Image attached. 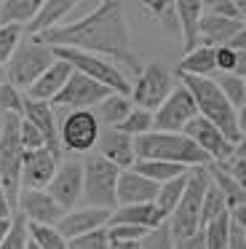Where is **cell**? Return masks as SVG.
<instances>
[{
    "label": "cell",
    "mask_w": 246,
    "mask_h": 249,
    "mask_svg": "<svg viewBox=\"0 0 246 249\" xmlns=\"http://www.w3.org/2000/svg\"><path fill=\"white\" fill-rule=\"evenodd\" d=\"M37 38L48 49H78L86 54L102 56V59L121 62L137 75L142 72L137 54L131 51V33H128L123 3H115V0H105L91 8L86 17L59 24Z\"/></svg>",
    "instance_id": "6da1fadb"
},
{
    "label": "cell",
    "mask_w": 246,
    "mask_h": 249,
    "mask_svg": "<svg viewBox=\"0 0 246 249\" xmlns=\"http://www.w3.org/2000/svg\"><path fill=\"white\" fill-rule=\"evenodd\" d=\"M134 153H137V161H163L185 169H198L211 163V158L185 134L150 131V134H142L134 140Z\"/></svg>",
    "instance_id": "7a4b0ae2"
},
{
    "label": "cell",
    "mask_w": 246,
    "mask_h": 249,
    "mask_svg": "<svg viewBox=\"0 0 246 249\" xmlns=\"http://www.w3.org/2000/svg\"><path fill=\"white\" fill-rule=\"evenodd\" d=\"M179 81L185 83L187 91L195 99L198 115L217 126L233 145H238L241 131H238V121H235V107L225 99V94L219 91L217 81L214 78H193V75H179Z\"/></svg>",
    "instance_id": "3957f363"
},
{
    "label": "cell",
    "mask_w": 246,
    "mask_h": 249,
    "mask_svg": "<svg viewBox=\"0 0 246 249\" xmlns=\"http://www.w3.org/2000/svg\"><path fill=\"white\" fill-rule=\"evenodd\" d=\"M118 177L121 169L115 163H110L107 158L88 156L83 161V206H94V209H107L115 212L118 209Z\"/></svg>",
    "instance_id": "277c9868"
},
{
    "label": "cell",
    "mask_w": 246,
    "mask_h": 249,
    "mask_svg": "<svg viewBox=\"0 0 246 249\" xmlns=\"http://www.w3.org/2000/svg\"><path fill=\"white\" fill-rule=\"evenodd\" d=\"M19 115H3V129H0V188L5 190L11 206H19L21 193V161H24V147L19 142Z\"/></svg>",
    "instance_id": "5b68a950"
},
{
    "label": "cell",
    "mask_w": 246,
    "mask_h": 249,
    "mask_svg": "<svg viewBox=\"0 0 246 249\" xmlns=\"http://www.w3.org/2000/svg\"><path fill=\"white\" fill-rule=\"evenodd\" d=\"M209 185H211V177H209L206 166L190 169V174H187V188L182 193L179 204H176L174 214L169 217L174 238H187V236L201 231V206H203V196H206Z\"/></svg>",
    "instance_id": "8992f818"
},
{
    "label": "cell",
    "mask_w": 246,
    "mask_h": 249,
    "mask_svg": "<svg viewBox=\"0 0 246 249\" xmlns=\"http://www.w3.org/2000/svg\"><path fill=\"white\" fill-rule=\"evenodd\" d=\"M53 56L67 62L75 72H80V75L107 86L112 94H123V97L131 94V81L123 75V70L115 62L102 59V56H94V54H86V51H78V49H53Z\"/></svg>",
    "instance_id": "52a82bcc"
},
{
    "label": "cell",
    "mask_w": 246,
    "mask_h": 249,
    "mask_svg": "<svg viewBox=\"0 0 246 249\" xmlns=\"http://www.w3.org/2000/svg\"><path fill=\"white\" fill-rule=\"evenodd\" d=\"M53 62H56L53 49H48L40 38L21 40L19 49H16V54L11 56V62L5 65V70H8V83L16 86L19 91L21 89L27 91V89H30Z\"/></svg>",
    "instance_id": "ba28073f"
},
{
    "label": "cell",
    "mask_w": 246,
    "mask_h": 249,
    "mask_svg": "<svg viewBox=\"0 0 246 249\" xmlns=\"http://www.w3.org/2000/svg\"><path fill=\"white\" fill-rule=\"evenodd\" d=\"M174 86L176 83H174V78H171V72L166 70L163 65L153 62V65L142 67V72L137 75V81L131 83L128 99H131V105H137V107L155 113V110L166 102V97L174 91Z\"/></svg>",
    "instance_id": "9c48e42d"
},
{
    "label": "cell",
    "mask_w": 246,
    "mask_h": 249,
    "mask_svg": "<svg viewBox=\"0 0 246 249\" xmlns=\"http://www.w3.org/2000/svg\"><path fill=\"white\" fill-rule=\"evenodd\" d=\"M198 115V105L185 83L174 86V91L166 97V102L153 113V131L160 134H182L185 126Z\"/></svg>",
    "instance_id": "30bf717a"
},
{
    "label": "cell",
    "mask_w": 246,
    "mask_h": 249,
    "mask_svg": "<svg viewBox=\"0 0 246 249\" xmlns=\"http://www.w3.org/2000/svg\"><path fill=\"white\" fill-rule=\"evenodd\" d=\"M99 118L91 110H70L59 124V142L62 150L70 153H88L99 142Z\"/></svg>",
    "instance_id": "8fae6325"
},
{
    "label": "cell",
    "mask_w": 246,
    "mask_h": 249,
    "mask_svg": "<svg viewBox=\"0 0 246 249\" xmlns=\"http://www.w3.org/2000/svg\"><path fill=\"white\" fill-rule=\"evenodd\" d=\"M110 94L112 91L107 86L80 75V72H72V78L64 83V89L56 94V99H53L51 105L67 110V113L70 110H88V107H94V105H102Z\"/></svg>",
    "instance_id": "7c38bea8"
},
{
    "label": "cell",
    "mask_w": 246,
    "mask_h": 249,
    "mask_svg": "<svg viewBox=\"0 0 246 249\" xmlns=\"http://www.w3.org/2000/svg\"><path fill=\"white\" fill-rule=\"evenodd\" d=\"M46 193L62 206L64 212L75 209L80 204V196H83V161L78 158H67V161L59 163L56 174H53L51 185L46 188Z\"/></svg>",
    "instance_id": "4fadbf2b"
},
{
    "label": "cell",
    "mask_w": 246,
    "mask_h": 249,
    "mask_svg": "<svg viewBox=\"0 0 246 249\" xmlns=\"http://www.w3.org/2000/svg\"><path fill=\"white\" fill-rule=\"evenodd\" d=\"M182 134L190 137V140L195 142V145L201 147L209 158H211V163H225L228 158L235 156V145H233V142H230L214 124H209L206 118H201V115H195V118L185 126Z\"/></svg>",
    "instance_id": "5bb4252c"
},
{
    "label": "cell",
    "mask_w": 246,
    "mask_h": 249,
    "mask_svg": "<svg viewBox=\"0 0 246 249\" xmlns=\"http://www.w3.org/2000/svg\"><path fill=\"white\" fill-rule=\"evenodd\" d=\"M16 212H19L30 225H51V228H56L59 220L64 217V209L46 193V190H21Z\"/></svg>",
    "instance_id": "9a60e30c"
},
{
    "label": "cell",
    "mask_w": 246,
    "mask_h": 249,
    "mask_svg": "<svg viewBox=\"0 0 246 249\" xmlns=\"http://www.w3.org/2000/svg\"><path fill=\"white\" fill-rule=\"evenodd\" d=\"M56 169H59V161L46 147L24 153V161H21V190H46L51 185Z\"/></svg>",
    "instance_id": "2e32d148"
},
{
    "label": "cell",
    "mask_w": 246,
    "mask_h": 249,
    "mask_svg": "<svg viewBox=\"0 0 246 249\" xmlns=\"http://www.w3.org/2000/svg\"><path fill=\"white\" fill-rule=\"evenodd\" d=\"M24 121H30L46 140V150H51V156L62 158V142H59V124H56V113L48 102H35V99L24 97Z\"/></svg>",
    "instance_id": "e0dca14e"
},
{
    "label": "cell",
    "mask_w": 246,
    "mask_h": 249,
    "mask_svg": "<svg viewBox=\"0 0 246 249\" xmlns=\"http://www.w3.org/2000/svg\"><path fill=\"white\" fill-rule=\"evenodd\" d=\"M110 214H112V212H107V209H94V206H75V209L64 212V217L59 220L56 231L70 241V238H78V236H83V233H91V231H99V228H107Z\"/></svg>",
    "instance_id": "ac0fdd59"
},
{
    "label": "cell",
    "mask_w": 246,
    "mask_h": 249,
    "mask_svg": "<svg viewBox=\"0 0 246 249\" xmlns=\"http://www.w3.org/2000/svg\"><path fill=\"white\" fill-rule=\"evenodd\" d=\"M96 147H99V156L107 158L110 163H115L121 172H126V169H131L134 163H137V153H134V137L123 134L121 129H107V131H102Z\"/></svg>",
    "instance_id": "d6986e66"
},
{
    "label": "cell",
    "mask_w": 246,
    "mask_h": 249,
    "mask_svg": "<svg viewBox=\"0 0 246 249\" xmlns=\"http://www.w3.org/2000/svg\"><path fill=\"white\" fill-rule=\"evenodd\" d=\"M158 188L160 185H155L153 179L142 177V174L131 172V169H126V172H121V177H118V206H134V204H153L155 196H158Z\"/></svg>",
    "instance_id": "ffe728a7"
},
{
    "label": "cell",
    "mask_w": 246,
    "mask_h": 249,
    "mask_svg": "<svg viewBox=\"0 0 246 249\" xmlns=\"http://www.w3.org/2000/svg\"><path fill=\"white\" fill-rule=\"evenodd\" d=\"M72 72H75V70L67 65V62L56 59L40 78H37L35 83H32L30 89H27L24 97H27V99H35V102H48V105H51L53 99H56V94L64 89V83L72 78Z\"/></svg>",
    "instance_id": "44dd1931"
},
{
    "label": "cell",
    "mask_w": 246,
    "mask_h": 249,
    "mask_svg": "<svg viewBox=\"0 0 246 249\" xmlns=\"http://www.w3.org/2000/svg\"><path fill=\"white\" fill-rule=\"evenodd\" d=\"M176 6V22H179V38L185 46V54L195 51L201 46V17H203V0H182Z\"/></svg>",
    "instance_id": "7402d4cb"
},
{
    "label": "cell",
    "mask_w": 246,
    "mask_h": 249,
    "mask_svg": "<svg viewBox=\"0 0 246 249\" xmlns=\"http://www.w3.org/2000/svg\"><path fill=\"white\" fill-rule=\"evenodd\" d=\"M78 6L80 3H75V0H43L37 17L27 24L30 38H37V35H43V33H48V30L64 24L70 19V14H72Z\"/></svg>",
    "instance_id": "603a6c76"
},
{
    "label": "cell",
    "mask_w": 246,
    "mask_h": 249,
    "mask_svg": "<svg viewBox=\"0 0 246 249\" xmlns=\"http://www.w3.org/2000/svg\"><path fill=\"white\" fill-rule=\"evenodd\" d=\"M241 30H244L241 22H230V19H222V17H214V14L203 11V17H201V46H209V49L228 46Z\"/></svg>",
    "instance_id": "cb8c5ba5"
},
{
    "label": "cell",
    "mask_w": 246,
    "mask_h": 249,
    "mask_svg": "<svg viewBox=\"0 0 246 249\" xmlns=\"http://www.w3.org/2000/svg\"><path fill=\"white\" fill-rule=\"evenodd\" d=\"M163 222L166 220L155 209V204H134V206H118L110 214L107 228L110 225H134V228H147V231H153V228L163 225Z\"/></svg>",
    "instance_id": "d4e9b609"
},
{
    "label": "cell",
    "mask_w": 246,
    "mask_h": 249,
    "mask_svg": "<svg viewBox=\"0 0 246 249\" xmlns=\"http://www.w3.org/2000/svg\"><path fill=\"white\" fill-rule=\"evenodd\" d=\"M43 0H3L0 3V27L3 24H19L27 27L37 17Z\"/></svg>",
    "instance_id": "484cf974"
},
{
    "label": "cell",
    "mask_w": 246,
    "mask_h": 249,
    "mask_svg": "<svg viewBox=\"0 0 246 249\" xmlns=\"http://www.w3.org/2000/svg\"><path fill=\"white\" fill-rule=\"evenodd\" d=\"M214 70H217V65H214V49H209V46H198L195 51L185 54V59L176 67L179 75H193V78H211Z\"/></svg>",
    "instance_id": "4316f807"
},
{
    "label": "cell",
    "mask_w": 246,
    "mask_h": 249,
    "mask_svg": "<svg viewBox=\"0 0 246 249\" xmlns=\"http://www.w3.org/2000/svg\"><path fill=\"white\" fill-rule=\"evenodd\" d=\"M187 174H182V177H176V179H169V182H163L158 188V196H155L153 204H155V209L160 212L163 220H169V217L174 214L176 204H179L182 193H185V188H187Z\"/></svg>",
    "instance_id": "83f0119b"
},
{
    "label": "cell",
    "mask_w": 246,
    "mask_h": 249,
    "mask_svg": "<svg viewBox=\"0 0 246 249\" xmlns=\"http://www.w3.org/2000/svg\"><path fill=\"white\" fill-rule=\"evenodd\" d=\"M131 172L153 179L155 185H163V182H169V179H176V177H182V174H187L190 169L176 166V163H163V161H137L131 166Z\"/></svg>",
    "instance_id": "f1b7e54d"
},
{
    "label": "cell",
    "mask_w": 246,
    "mask_h": 249,
    "mask_svg": "<svg viewBox=\"0 0 246 249\" xmlns=\"http://www.w3.org/2000/svg\"><path fill=\"white\" fill-rule=\"evenodd\" d=\"M131 110H134V105L128 97H123V94H110V97L99 105V115H96V118L105 121L110 129H118V126L128 118Z\"/></svg>",
    "instance_id": "f546056e"
},
{
    "label": "cell",
    "mask_w": 246,
    "mask_h": 249,
    "mask_svg": "<svg viewBox=\"0 0 246 249\" xmlns=\"http://www.w3.org/2000/svg\"><path fill=\"white\" fill-rule=\"evenodd\" d=\"M150 14H153L155 24L160 27V33L169 38H179V22H176V6L174 3H144Z\"/></svg>",
    "instance_id": "4dcf8cb0"
},
{
    "label": "cell",
    "mask_w": 246,
    "mask_h": 249,
    "mask_svg": "<svg viewBox=\"0 0 246 249\" xmlns=\"http://www.w3.org/2000/svg\"><path fill=\"white\" fill-rule=\"evenodd\" d=\"M27 236H30V241L37 249H70L67 238L51 225H30L27 222Z\"/></svg>",
    "instance_id": "1f68e13d"
},
{
    "label": "cell",
    "mask_w": 246,
    "mask_h": 249,
    "mask_svg": "<svg viewBox=\"0 0 246 249\" xmlns=\"http://www.w3.org/2000/svg\"><path fill=\"white\" fill-rule=\"evenodd\" d=\"M228 212V204H225V196L217 185H209L206 188V196H203V206H201V228H206L209 222H214L219 214Z\"/></svg>",
    "instance_id": "d6a6232c"
},
{
    "label": "cell",
    "mask_w": 246,
    "mask_h": 249,
    "mask_svg": "<svg viewBox=\"0 0 246 249\" xmlns=\"http://www.w3.org/2000/svg\"><path fill=\"white\" fill-rule=\"evenodd\" d=\"M118 129L123 131V134H128V137H142V134H150L153 131V113L150 110H142V107H134L131 113H128V118L123 121Z\"/></svg>",
    "instance_id": "836d02e7"
},
{
    "label": "cell",
    "mask_w": 246,
    "mask_h": 249,
    "mask_svg": "<svg viewBox=\"0 0 246 249\" xmlns=\"http://www.w3.org/2000/svg\"><path fill=\"white\" fill-rule=\"evenodd\" d=\"M217 86H219V91L225 94V99H228L235 110L246 105V81L244 78H238V75H219Z\"/></svg>",
    "instance_id": "e575fe53"
},
{
    "label": "cell",
    "mask_w": 246,
    "mask_h": 249,
    "mask_svg": "<svg viewBox=\"0 0 246 249\" xmlns=\"http://www.w3.org/2000/svg\"><path fill=\"white\" fill-rule=\"evenodd\" d=\"M206 249H228V238H230V214H219L214 222H209L206 228Z\"/></svg>",
    "instance_id": "d590c367"
},
{
    "label": "cell",
    "mask_w": 246,
    "mask_h": 249,
    "mask_svg": "<svg viewBox=\"0 0 246 249\" xmlns=\"http://www.w3.org/2000/svg\"><path fill=\"white\" fill-rule=\"evenodd\" d=\"M21 35H24V27H19V24H3L0 27V65L11 62V56L16 54L21 43Z\"/></svg>",
    "instance_id": "8d00e7d4"
},
{
    "label": "cell",
    "mask_w": 246,
    "mask_h": 249,
    "mask_svg": "<svg viewBox=\"0 0 246 249\" xmlns=\"http://www.w3.org/2000/svg\"><path fill=\"white\" fill-rule=\"evenodd\" d=\"M0 110H3V115H24V94L19 91L16 86H11L8 81L0 83Z\"/></svg>",
    "instance_id": "74e56055"
},
{
    "label": "cell",
    "mask_w": 246,
    "mask_h": 249,
    "mask_svg": "<svg viewBox=\"0 0 246 249\" xmlns=\"http://www.w3.org/2000/svg\"><path fill=\"white\" fill-rule=\"evenodd\" d=\"M139 244H142V249H174L176 238H174V233H171L169 220H166L163 225H158V228H153V231H147V236H144Z\"/></svg>",
    "instance_id": "f35d334b"
},
{
    "label": "cell",
    "mask_w": 246,
    "mask_h": 249,
    "mask_svg": "<svg viewBox=\"0 0 246 249\" xmlns=\"http://www.w3.org/2000/svg\"><path fill=\"white\" fill-rule=\"evenodd\" d=\"M244 8H246V3H238V0H211V3H203V11L206 14L230 19V22H241Z\"/></svg>",
    "instance_id": "ab89813d"
},
{
    "label": "cell",
    "mask_w": 246,
    "mask_h": 249,
    "mask_svg": "<svg viewBox=\"0 0 246 249\" xmlns=\"http://www.w3.org/2000/svg\"><path fill=\"white\" fill-rule=\"evenodd\" d=\"M67 247L70 249H110V233H107V228H99V231L83 233L78 238H70Z\"/></svg>",
    "instance_id": "60d3db41"
},
{
    "label": "cell",
    "mask_w": 246,
    "mask_h": 249,
    "mask_svg": "<svg viewBox=\"0 0 246 249\" xmlns=\"http://www.w3.org/2000/svg\"><path fill=\"white\" fill-rule=\"evenodd\" d=\"M27 244H30V236H27V220L16 212L14 214V228H11V233L5 236V241L0 244V249H27Z\"/></svg>",
    "instance_id": "b9f144b4"
},
{
    "label": "cell",
    "mask_w": 246,
    "mask_h": 249,
    "mask_svg": "<svg viewBox=\"0 0 246 249\" xmlns=\"http://www.w3.org/2000/svg\"><path fill=\"white\" fill-rule=\"evenodd\" d=\"M19 142H21V147H24V153L46 147V140H43V134L30 124V121H24V118H21V124H19Z\"/></svg>",
    "instance_id": "7bdbcfd3"
},
{
    "label": "cell",
    "mask_w": 246,
    "mask_h": 249,
    "mask_svg": "<svg viewBox=\"0 0 246 249\" xmlns=\"http://www.w3.org/2000/svg\"><path fill=\"white\" fill-rule=\"evenodd\" d=\"M235 62H238V56H235V51L230 49V46H219V49H214V65H217V70L222 72V75H233Z\"/></svg>",
    "instance_id": "ee69618b"
},
{
    "label": "cell",
    "mask_w": 246,
    "mask_h": 249,
    "mask_svg": "<svg viewBox=\"0 0 246 249\" xmlns=\"http://www.w3.org/2000/svg\"><path fill=\"white\" fill-rule=\"evenodd\" d=\"M219 169H222L228 177H233L235 182L241 185V188L246 190V158H238V156H233V158H228L225 163H217Z\"/></svg>",
    "instance_id": "f6af8a7d"
},
{
    "label": "cell",
    "mask_w": 246,
    "mask_h": 249,
    "mask_svg": "<svg viewBox=\"0 0 246 249\" xmlns=\"http://www.w3.org/2000/svg\"><path fill=\"white\" fill-rule=\"evenodd\" d=\"M174 249H206V231L201 228L198 233H193L187 238H176Z\"/></svg>",
    "instance_id": "bcb514c9"
},
{
    "label": "cell",
    "mask_w": 246,
    "mask_h": 249,
    "mask_svg": "<svg viewBox=\"0 0 246 249\" xmlns=\"http://www.w3.org/2000/svg\"><path fill=\"white\" fill-rule=\"evenodd\" d=\"M228 249H246V231H241L238 225L230 222V238H228Z\"/></svg>",
    "instance_id": "7dc6e473"
},
{
    "label": "cell",
    "mask_w": 246,
    "mask_h": 249,
    "mask_svg": "<svg viewBox=\"0 0 246 249\" xmlns=\"http://www.w3.org/2000/svg\"><path fill=\"white\" fill-rule=\"evenodd\" d=\"M228 214H230V222H233V225H238L241 231H246V204H241V206H235V209H230Z\"/></svg>",
    "instance_id": "c3c4849f"
},
{
    "label": "cell",
    "mask_w": 246,
    "mask_h": 249,
    "mask_svg": "<svg viewBox=\"0 0 246 249\" xmlns=\"http://www.w3.org/2000/svg\"><path fill=\"white\" fill-rule=\"evenodd\" d=\"M228 46H230L233 51H238V54H246V30H241V33L235 35V38L230 40Z\"/></svg>",
    "instance_id": "681fc988"
},
{
    "label": "cell",
    "mask_w": 246,
    "mask_h": 249,
    "mask_svg": "<svg viewBox=\"0 0 246 249\" xmlns=\"http://www.w3.org/2000/svg\"><path fill=\"white\" fill-rule=\"evenodd\" d=\"M16 212H14V206H11V201H8V196H5V190L0 188V217H14Z\"/></svg>",
    "instance_id": "f907efd6"
},
{
    "label": "cell",
    "mask_w": 246,
    "mask_h": 249,
    "mask_svg": "<svg viewBox=\"0 0 246 249\" xmlns=\"http://www.w3.org/2000/svg\"><path fill=\"white\" fill-rule=\"evenodd\" d=\"M11 228H14V217H0V244L5 241V236L11 233Z\"/></svg>",
    "instance_id": "816d5d0a"
},
{
    "label": "cell",
    "mask_w": 246,
    "mask_h": 249,
    "mask_svg": "<svg viewBox=\"0 0 246 249\" xmlns=\"http://www.w3.org/2000/svg\"><path fill=\"white\" fill-rule=\"evenodd\" d=\"M235 121H238V131H241V137H244L246 134V105L235 110Z\"/></svg>",
    "instance_id": "f5cc1de1"
},
{
    "label": "cell",
    "mask_w": 246,
    "mask_h": 249,
    "mask_svg": "<svg viewBox=\"0 0 246 249\" xmlns=\"http://www.w3.org/2000/svg\"><path fill=\"white\" fill-rule=\"evenodd\" d=\"M110 249H142L139 241H110Z\"/></svg>",
    "instance_id": "db71d44e"
},
{
    "label": "cell",
    "mask_w": 246,
    "mask_h": 249,
    "mask_svg": "<svg viewBox=\"0 0 246 249\" xmlns=\"http://www.w3.org/2000/svg\"><path fill=\"white\" fill-rule=\"evenodd\" d=\"M235 156H238V158H246V134L241 137V142L235 145Z\"/></svg>",
    "instance_id": "11a10c76"
},
{
    "label": "cell",
    "mask_w": 246,
    "mask_h": 249,
    "mask_svg": "<svg viewBox=\"0 0 246 249\" xmlns=\"http://www.w3.org/2000/svg\"><path fill=\"white\" fill-rule=\"evenodd\" d=\"M241 24H244V30H246V8H244V17H241Z\"/></svg>",
    "instance_id": "9f6ffc18"
},
{
    "label": "cell",
    "mask_w": 246,
    "mask_h": 249,
    "mask_svg": "<svg viewBox=\"0 0 246 249\" xmlns=\"http://www.w3.org/2000/svg\"><path fill=\"white\" fill-rule=\"evenodd\" d=\"M27 249H37V247H35V244H32V241H30V244H27Z\"/></svg>",
    "instance_id": "6f0895ef"
}]
</instances>
